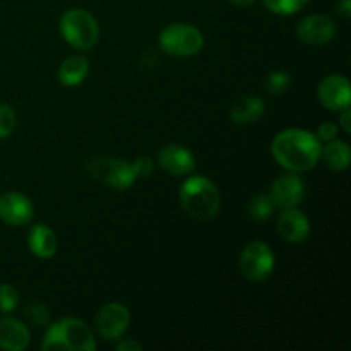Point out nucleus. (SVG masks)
<instances>
[{
    "mask_svg": "<svg viewBox=\"0 0 351 351\" xmlns=\"http://www.w3.org/2000/svg\"><path fill=\"white\" fill-rule=\"evenodd\" d=\"M274 160L278 165L293 173L308 171L321 160V141L315 134L305 129H287L273 141Z\"/></svg>",
    "mask_w": 351,
    "mask_h": 351,
    "instance_id": "f257e3e1",
    "label": "nucleus"
},
{
    "mask_svg": "<svg viewBox=\"0 0 351 351\" xmlns=\"http://www.w3.org/2000/svg\"><path fill=\"white\" fill-rule=\"evenodd\" d=\"M180 204L191 218L209 221L219 211V192L206 177H191L180 187Z\"/></svg>",
    "mask_w": 351,
    "mask_h": 351,
    "instance_id": "f03ea898",
    "label": "nucleus"
},
{
    "mask_svg": "<svg viewBox=\"0 0 351 351\" xmlns=\"http://www.w3.org/2000/svg\"><path fill=\"white\" fill-rule=\"evenodd\" d=\"M41 350H79L95 351L96 341L91 329L84 321L65 317L55 322L45 335Z\"/></svg>",
    "mask_w": 351,
    "mask_h": 351,
    "instance_id": "7ed1b4c3",
    "label": "nucleus"
},
{
    "mask_svg": "<svg viewBox=\"0 0 351 351\" xmlns=\"http://www.w3.org/2000/svg\"><path fill=\"white\" fill-rule=\"evenodd\" d=\"M58 29L62 38L77 50H89L99 38V26L95 16L84 9H71L64 12Z\"/></svg>",
    "mask_w": 351,
    "mask_h": 351,
    "instance_id": "20e7f679",
    "label": "nucleus"
},
{
    "mask_svg": "<svg viewBox=\"0 0 351 351\" xmlns=\"http://www.w3.org/2000/svg\"><path fill=\"white\" fill-rule=\"evenodd\" d=\"M89 177L113 191H127L137 180L132 163L115 158H93L86 165Z\"/></svg>",
    "mask_w": 351,
    "mask_h": 351,
    "instance_id": "39448f33",
    "label": "nucleus"
},
{
    "mask_svg": "<svg viewBox=\"0 0 351 351\" xmlns=\"http://www.w3.org/2000/svg\"><path fill=\"white\" fill-rule=\"evenodd\" d=\"M160 47L173 57H192L204 47V34L191 24H170L160 33Z\"/></svg>",
    "mask_w": 351,
    "mask_h": 351,
    "instance_id": "423d86ee",
    "label": "nucleus"
},
{
    "mask_svg": "<svg viewBox=\"0 0 351 351\" xmlns=\"http://www.w3.org/2000/svg\"><path fill=\"white\" fill-rule=\"evenodd\" d=\"M274 254L269 245L263 242H250L243 247L240 254L239 266L243 276L252 283L267 280L274 271Z\"/></svg>",
    "mask_w": 351,
    "mask_h": 351,
    "instance_id": "0eeeda50",
    "label": "nucleus"
},
{
    "mask_svg": "<svg viewBox=\"0 0 351 351\" xmlns=\"http://www.w3.org/2000/svg\"><path fill=\"white\" fill-rule=\"evenodd\" d=\"M317 98L322 105L332 112L350 108L351 88L350 81L341 74H331L321 81L317 88Z\"/></svg>",
    "mask_w": 351,
    "mask_h": 351,
    "instance_id": "6e6552de",
    "label": "nucleus"
},
{
    "mask_svg": "<svg viewBox=\"0 0 351 351\" xmlns=\"http://www.w3.org/2000/svg\"><path fill=\"white\" fill-rule=\"evenodd\" d=\"M336 34V23L332 17L326 14H312L304 17L297 26L298 40L305 45L319 47V45L329 43Z\"/></svg>",
    "mask_w": 351,
    "mask_h": 351,
    "instance_id": "1a4fd4ad",
    "label": "nucleus"
},
{
    "mask_svg": "<svg viewBox=\"0 0 351 351\" xmlns=\"http://www.w3.org/2000/svg\"><path fill=\"white\" fill-rule=\"evenodd\" d=\"M130 312L122 304H108L101 307L96 317V329L103 339H119L129 329Z\"/></svg>",
    "mask_w": 351,
    "mask_h": 351,
    "instance_id": "9d476101",
    "label": "nucleus"
},
{
    "mask_svg": "<svg viewBox=\"0 0 351 351\" xmlns=\"http://www.w3.org/2000/svg\"><path fill=\"white\" fill-rule=\"evenodd\" d=\"M34 206L19 192H5L0 195V219L7 225L23 226L33 219Z\"/></svg>",
    "mask_w": 351,
    "mask_h": 351,
    "instance_id": "9b49d317",
    "label": "nucleus"
},
{
    "mask_svg": "<svg viewBox=\"0 0 351 351\" xmlns=\"http://www.w3.org/2000/svg\"><path fill=\"white\" fill-rule=\"evenodd\" d=\"M271 199L278 208H297L305 197V185L298 175L288 173L276 178L271 187Z\"/></svg>",
    "mask_w": 351,
    "mask_h": 351,
    "instance_id": "f8f14e48",
    "label": "nucleus"
},
{
    "mask_svg": "<svg viewBox=\"0 0 351 351\" xmlns=\"http://www.w3.org/2000/svg\"><path fill=\"white\" fill-rule=\"evenodd\" d=\"M158 161L167 173L175 175V177L192 173L195 168L194 154L180 144H167L161 147L158 153Z\"/></svg>",
    "mask_w": 351,
    "mask_h": 351,
    "instance_id": "ddd939ff",
    "label": "nucleus"
},
{
    "mask_svg": "<svg viewBox=\"0 0 351 351\" xmlns=\"http://www.w3.org/2000/svg\"><path fill=\"white\" fill-rule=\"evenodd\" d=\"M278 233L290 243H304L311 235L307 216L297 208H287L278 216Z\"/></svg>",
    "mask_w": 351,
    "mask_h": 351,
    "instance_id": "4468645a",
    "label": "nucleus"
},
{
    "mask_svg": "<svg viewBox=\"0 0 351 351\" xmlns=\"http://www.w3.org/2000/svg\"><path fill=\"white\" fill-rule=\"evenodd\" d=\"M31 336L26 326L14 317L0 319V348L23 351L29 346Z\"/></svg>",
    "mask_w": 351,
    "mask_h": 351,
    "instance_id": "2eb2a0df",
    "label": "nucleus"
},
{
    "mask_svg": "<svg viewBox=\"0 0 351 351\" xmlns=\"http://www.w3.org/2000/svg\"><path fill=\"white\" fill-rule=\"evenodd\" d=\"M29 250L40 259H51L57 252V237L50 226L36 223L27 235Z\"/></svg>",
    "mask_w": 351,
    "mask_h": 351,
    "instance_id": "dca6fc26",
    "label": "nucleus"
},
{
    "mask_svg": "<svg viewBox=\"0 0 351 351\" xmlns=\"http://www.w3.org/2000/svg\"><path fill=\"white\" fill-rule=\"evenodd\" d=\"M264 112H266V105L259 96H243L233 103L230 117L239 125H247V123L257 122L264 115Z\"/></svg>",
    "mask_w": 351,
    "mask_h": 351,
    "instance_id": "f3484780",
    "label": "nucleus"
},
{
    "mask_svg": "<svg viewBox=\"0 0 351 351\" xmlns=\"http://www.w3.org/2000/svg\"><path fill=\"white\" fill-rule=\"evenodd\" d=\"M89 72V62L86 57L81 55H74V57H69L62 62V65L58 67V82L69 88H74L79 86L86 79Z\"/></svg>",
    "mask_w": 351,
    "mask_h": 351,
    "instance_id": "a211bd4d",
    "label": "nucleus"
},
{
    "mask_svg": "<svg viewBox=\"0 0 351 351\" xmlns=\"http://www.w3.org/2000/svg\"><path fill=\"white\" fill-rule=\"evenodd\" d=\"M321 160L324 161L326 167L332 171L348 170L351 163V151L348 143L336 139L329 141L328 146L322 147Z\"/></svg>",
    "mask_w": 351,
    "mask_h": 351,
    "instance_id": "6ab92c4d",
    "label": "nucleus"
},
{
    "mask_svg": "<svg viewBox=\"0 0 351 351\" xmlns=\"http://www.w3.org/2000/svg\"><path fill=\"white\" fill-rule=\"evenodd\" d=\"M274 202L269 194H257L256 197L250 199L249 202V216L254 221H264V219L271 218L274 211Z\"/></svg>",
    "mask_w": 351,
    "mask_h": 351,
    "instance_id": "aec40b11",
    "label": "nucleus"
},
{
    "mask_svg": "<svg viewBox=\"0 0 351 351\" xmlns=\"http://www.w3.org/2000/svg\"><path fill=\"white\" fill-rule=\"evenodd\" d=\"M267 9L280 16H291L308 3V0H264Z\"/></svg>",
    "mask_w": 351,
    "mask_h": 351,
    "instance_id": "412c9836",
    "label": "nucleus"
},
{
    "mask_svg": "<svg viewBox=\"0 0 351 351\" xmlns=\"http://www.w3.org/2000/svg\"><path fill=\"white\" fill-rule=\"evenodd\" d=\"M291 84V77L288 72L285 71H276L273 74L267 75L266 79V89L271 95H283Z\"/></svg>",
    "mask_w": 351,
    "mask_h": 351,
    "instance_id": "4be33fe9",
    "label": "nucleus"
},
{
    "mask_svg": "<svg viewBox=\"0 0 351 351\" xmlns=\"http://www.w3.org/2000/svg\"><path fill=\"white\" fill-rule=\"evenodd\" d=\"M19 304V291L9 283L0 285V311L12 312Z\"/></svg>",
    "mask_w": 351,
    "mask_h": 351,
    "instance_id": "5701e85b",
    "label": "nucleus"
},
{
    "mask_svg": "<svg viewBox=\"0 0 351 351\" xmlns=\"http://www.w3.org/2000/svg\"><path fill=\"white\" fill-rule=\"evenodd\" d=\"M16 127V113L10 106L0 105V139H5Z\"/></svg>",
    "mask_w": 351,
    "mask_h": 351,
    "instance_id": "b1692460",
    "label": "nucleus"
},
{
    "mask_svg": "<svg viewBox=\"0 0 351 351\" xmlns=\"http://www.w3.org/2000/svg\"><path fill=\"white\" fill-rule=\"evenodd\" d=\"M26 319L34 326H45L50 321V314H48L47 307L41 304H29L26 307Z\"/></svg>",
    "mask_w": 351,
    "mask_h": 351,
    "instance_id": "393cba45",
    "label": "nucleus"
},
{
    "mask_svg": "<svg viewBox=\"0 0 351 351\" xmlns=\"http://www.w3.org/2000/svg\"><path fill=\"white\" fill-rule=\"evenodd\" d=\"M134 171H136L137 178H143V177H149L154 170V165L153 160L147 156H139L136 161L132 163Z\"/></svg>",
    "mask_w": 351,
    "mask_h": 351,
    "instance_id": "a878e982",
    "label": "nucleus"
},
{
    "mask_svg": "<svg viewBox=\"0 0 351 351\" xmlns=\"http://www.w3.org/2000/svg\"><path fill=\"white\" fill-rule=\"evenodd\" d=\"M315 136L319 137V141H332L338 137V125L331 122L321 123L317 129V134Z\"/></svg>",
    "mask_w": 351,
    "mask_h": 351,
    "instance_id": "bb28decb",
    "label": "nucleus"
},
{
    "mask_svg": "<svg viewBox=\"0 0 351 351\" xmlns=\"http://www.w3.org/2000/svg\"><path fill=\"white\" fill-rule=\"evenodd\" d=\"M143 346L137 341H132V339H127V341H122L117 345V350L119 351H141Z\"/></svg>",
    "mask_w": 351,
    "mask_h": 351,
    "instance_id": "cd10ccee",
    "label": "nucleus"
},
{
    "mask_svg": "<svg viewBox=\"0 0 351 351\" xmlns=\"http://www.w3.org/2000/svg\"><path fill=\"white\" fill-rule=\"evenodd\" d=\"M350 122H351V112H350V108L341 110V119H339V123H341L343 132L350 134V130H351Z\"/></svg>",
    "mask_w": 351,
    "mask_h": 351,
    "instance_id": "c85d7f7f",
    "label": "nucleus"
},
{
    "mask_svg": "<svg viewBox=\"0 0 351 351\" xmlns=\"http://www.w3.org/2000/svg\"><path fill=\"white\" fill-rule=\"evenodd\" d=\"M336 10H338L343 17H350L351 16V0H341V2L338 3V9Z\"/></svg>",
    "mask_w": 351,
    "mask_h": 351,
    "instance_id": "c756f323",
    "label": "nucleus"
},
{
    "mask_svg": "<svg viewBox=\"0 0 351 351\" xmlns=\"http://www.w3.org/2000/svg\"><path fill=\"white\" fill-rule=\"evenodd\" d=\"M230 2L235 3V5H239V7H249V5H252L256 0H230Z\"/></svg>",
    "mask_w": 351,
    "mask_h": 351,
    "instance_id": "7c9ffc66",
    "label": "nucleus"
}]
</instances>
